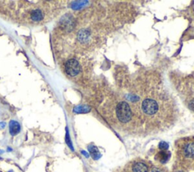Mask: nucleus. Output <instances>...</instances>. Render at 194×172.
Returning <instances> with one entry per match:
<instances>
[{
    "instance_id": "obj_1",
    "label": "nucleus",
    "mask_w": 194,
    "mask_h": 172,
    "mask_svg": "<svg viewBox=\"0 0 194 172\" xmlns=\"http://www.w3.org/2000/svg\"><path fill=\"white\" fill-rule=\"evenodd\" d=\"M176 158L180 167L194 170V136L180 139L176 142Z\"/></svg>"
},
{
    "instance_id": "obj_2",
    "label": "nucleus",
    "mask_w": 194,
    "mask_h": 172,
    "mask_svg": "<svg viewBox=\"0 0 194 172\" xmlns=\"http://www.w3.org/2000/svg\"><path fill=\"white\" fill-rule=\"evenodd\" d=\"M149 168L147 162L143 159H136L129 162L119 172H149Z\"/></svg>"
},
{
    "instance_id": "obj_3",
    "label": "nucleus",
    "mask_w": 194,
    "mask_h": 172,
    "mask_svg": "<svg viewBox=\"0 0 194 172\" xmlns=\"http://www.w3.org/2000/svg\"><path fill=\"white\" fill-rule=\"evenodd\" d=\"M81 71V65L76 59H70L65 64V71L70 77L78 76Z\"/></svg>"
},
{
    "instance_id": "obj_4",
    "label": "nucleus",
    "mask_w": 194,
    "mask_h": 172,
    "mask_svg": "<svg viewBox=\"0 0 194 172\" xmlns=\"http://www.w3.org/2000/svg\"><path fill=\"white\" fill-rule=\"evenodd\" d=\"M170 157H171V153L168 151L167 150H160L159 149V153H157L155 156V159L156 161L159 162V165L165 164V162L169 160Z\"/></svg>"
},
{
    "instance_id": "obj_5",
    "label": "nucleus",
    "mask_w": 194,
    "mask_h": 172,
    "mask_svg": "<svg viewBox=\"0 0 194 172\" xmlns=\"http://www.w3.org/2000/svg\"><path fill=\"white\" fill-rule=\"evenodd\" d=\"M44 18L43 12L40 8L33 9L30 13V18L33 22H40Z\"/></svg>"
},
{
    "instance_id": "obj_6",
    "label": "nucleus",
    "mask_w": 194,
    "mask_h": 172,
    "mask_svg": "<svg viewBox=\"0 0 194 172\" xmlns=\"http://www.w3.org/2000/svg\"><path fill=\"white\" fill-rule=\"evenodd\" d=\"M21 131V125L16 121H11L9 123V132L11 136H15Z\"/></svg>"
},
{
    "instance_id": "obj_7",
    "label": "nucleus",
    "mask_w": 194,
    "mask_h": 172,
    "mask_svg": "<svg viewBox=\"0 0 194 172\" xmlns=\"http://www.w3.org/2000/svg\"><path fill=\"white\" fill-rule=\"evenodd\" d=\"M149 172H169L168 169L162 165H154L149 168Z\"/></svg>"
},
{
    "instance_id": "obj_8",
    "label": "nucleus",
    "mask_w": 194,
    "mask_h": 172,
    "mask_svg": "<svg viewBox=\"0 0 194 172\" xmlns=\"http://www.w3.org/2000/svg\"><path fill=\"white\" fill-rule=\"evenodd\" d=\"M66 143H67V144L69 146V147L71 148V150H73L72 145H71V140H70V137H69V134H68V128H67V132H66Z\"/></svg>"
},
{
    "instance_id": "obj_9",
    "label": "nucleus",
    "mask_w": 194,
    "mask_h": 172,
    "mask_svg": "<svg viewBox=\"0 0 194 172\" xmlns=\"http://www.w3.org/2000/svg\"><path fill=\"white\" fill-rule=\"evenodd\" d=\"M5 125H6V124L5 122H0V130L5 128Z\"/></svg>"
},
{
    "instance_id": "obj_10",
    "label": "nucleus",
    "mask_w": 194,
    "mask_h": 172,
    "mask_svg": "<svg viewBox=\"0 0 194 172\" xmlns=\"http://www.w3.org/2000/svg\"><path fill=\"white\" fill-rule=\"evenodd\" d=\"M8 152H11V151H12V150H11V148L8 147Z\"/></svg>"
},
{
    "instance_id": "obj_11",
    "label": "nucleus",
    "mask_w": 194,
    "mask_h": 172,
    "mask_svg": "<svg viewBox=\"0 0 194 172\" xmlns=\"http://www.w3.org/2000/svg\"><path fill=\"white\" fill-rule=\"evenodd\" d=\"M3 153V151H2V150H0V154H1V153Z\"/></svg>"
},
{
    "instance_id": "obj_12",
    "label": "nucleus",
    "mask_w": 194,
    "mask_h": 172,
    "mask_svg": "<svg viewBox=\"0 0 194 172\" xmlns=\"http://www.w3.org/2000/svg\"><path fill=\"white\" fill-rule=\"evenodd\" d=\"M8 172H13V171H8Z\"/></svg>"
},
{
    "instance_id": "obj_13",
    "label": "nucleus",
    "mask_w": 194,
    "mask_h": 172,
    "mask_svg": "<svg viewBox=\"0 0 194 172\" xmlns=\"http://www.w3.org/2000/svg\"><path fill=\"white\" fill-rule=\"evenodd\" d=\"M179 172H184V171H179Z\"/></svg>"
}]
</instances>
